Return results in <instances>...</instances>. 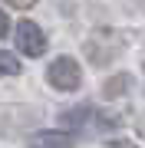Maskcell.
Masks as SVG:
<instances>
[{
	"label": "cell",
	"instance_id": "obj_1",
	"mask_svg": "<svg viewBox=\"0 0 145 148\" xmlns=\"http://www.w3.org/2000/svg\"><path fill=\"white\" fill-rule=\"evenodd\" d=\"M46 82L53 86V89H59V92H73V89H79V82H82V69H79V63H76L73 56H59L46 69Z\"/></svg>",
	"mask_w": 145,
	"mask_h": 148
},
{
	"label": "cell",
	"instance_id": "obj_2",
	"mask_svg": "<svg viewBox=\"0 0 145 148\" xmlns=\"http://www.w3.org/2000/svg\"><path fill=\"white\" fill-rule=\"evenodd\" d=\"M16 49H20L23 56H43L46 53V33L33 20L16 23Z\"/></svg>",
	"mask_w": 145,
	"mask_h": 148
},
{
	"label": "cell",
	"instance_id": "obj_3",
	"mask_svg": "<svg viewBox=\"0 0 145 148\" xmlns=\"http://www.w3.org/2000/svg\"><path fill=\"white\" fill-rule=\"evenodd\" d=\"M76 138L69 132H59V128H43V132L30 135V148H73Z\"/></svg>",
	"mask_w": 145,
	"mask_h": 148
},
{
	"label": "cell",
	"instance_id": "obj_5",
	"mask_svg": "<svg viewBox=\"0 0 145 148\" xmlns=\"http://www.w3.org/2000/svg\"><path fill=\"white\" fill-rule=\"evenodd\" d=\"M0 76H20V59L0 49Z\"/></svg>",
	"mask_w": 145,
	"mask_h": 148
},
{
	"label": "cell",
	"instance_id": "obj_7",
	"mask_svg": "<svg viewBox=\"0 0 145 148\" xmlns=\"http://www.w3.org/2000/svg\"><path fill=\"white\" fill-rule=\"evenodd\" d=\"M7 3H10V7H20V10H27V7H33L36 0H7Z\"/></svg>",
	"mask_w": 145,
	"mask_h": 148
},
{
	"label": "cell",
	"instance_id": "obj_6",
	"mask_svg": "<svg viewBox=\"0 0 145 148\" xmlns=\"http://www.w3.org/2000/svg\"><path fill=\"white\" fill-rule=\"evenodd\" d=\"M7 33H10V20H7V13L0 10V40H3Z\"/></svg>",
	"mask_w": 145,
	"mask_h": 148
},
{
	"label": "cell",
	"instance_id": "obj_4",
	"mask_svg": "<svg viewBox=\"0 0 145 148\" xmlns=\"http://www.w3.org/2000/svg\"><path fill=\"white\" fill-rule=\"evenodd\" d=\"M89 115H92L89 106H76V109H69V112H63L59 122H63L66 128H79V125H86V122H89Z\"/></svg>",
	"mask_w": 145,
	"mask_h": 148
},
{
	"label": "cell",
	"instance_id": "obj_8",
	"mask_svg": "<svg viewBox=\"0 0 145 148\" xmlns=\"http://www.w3.org/2000/svg\"><path fill=\"white\" fill-rule=\"evenodd\" d=\"M112 148H135L132 142H119V138H115V142H112Z\"/></svg>",
	"mask_w": 145,
	"mask_h": 148
}]
</instances>
